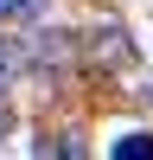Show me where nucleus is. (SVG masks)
I'll use <instances>...</instances> for the list:
<instances>
[{
    "instance_id": "nucleus-4",
    "label": "nucleus",
    "mask_w": 153,
    "mask_h": 160,
    "mask_svg": "<svg viewBox=\"0 0 153 160\" xmlns=\"http://www.w3.org/2000/svg\"><path fill=\"white\" fill-rule=\"evenodd\" d=\"M13 135V109H7V83H0V141Z\"/></svg>"
},
{
    "instance_id": "nucleus-2",
    "label": "nucleus",
    "mask_w": 153,
    "mask_h": 160,
    "mask_svg": "<svg viewBox=\"0 0 153 160\" xmlns=\"http://www.w3.org/2000/svg\"><path fill=\"white\" fill-rule=\"evenodd\" d=\"M109 154L115 160H153V135H147V128H128V135L109 141Z\"/></svg>"
},
{
    "instance_id": "nucleus-3",
    "label": "nucleus",
    "mask_w": 153,
    "mask_h": 160,
    "mask_svg": "<svg viewBox=\"0 0 153 160\" xmlns=\"http://www.w3.org/2000/svg\"><path fill=\"white\" fill-rule=\"evenodd\" d=\"M13 71H19V51H13V45H7V38H0V83H7V77H13Z\"/></svg>"
},
{
    "instance_id": "nucleus-1",
    "label": "nucleus",
    "mask_w": 153,
    "mask_h": 160,
    "mask_svg": "<svg viewBox=\"0 0 153 160\" xmlns=\"http://www.w3.org/2000/svg\"><path fill=\"white\" fill-rule=\"evenodd\" d=\"M51 0H0V26H45Z\"/></svg>"
}]
</instances>
